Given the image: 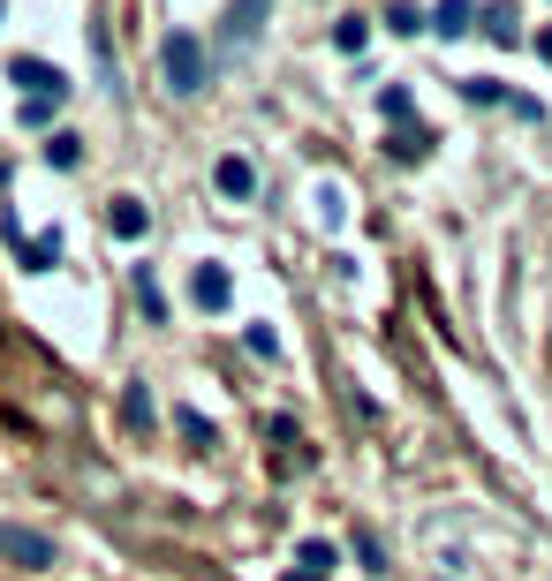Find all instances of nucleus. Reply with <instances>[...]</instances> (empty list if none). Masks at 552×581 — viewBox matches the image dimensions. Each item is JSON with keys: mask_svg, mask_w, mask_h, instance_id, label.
Masks as SVG:
<instances>
[{"mask_svg": "<svg viewBox=\"0 0 552 581\" xmlns=\"http://www.w3.org/2000/svg\"><path fill=\"white\" fill-rule=\"evenodd\" d=\"M334 46H341V53H364L371 46V15H341V23H334Z\"/></svg>", "mask_w": 552, "mask_h": 581, "instance_id": "obj_16", "label": "nucleus"}, {"mask_svg": "<svg viewBox=\"0 0 552 581\" xmlns=\"http://www.w3.org/2000/svg\"><path fill=\"white\" fill-rule=\"evenodd\" d=\"M189 302H197V310H227V302H235L227 265H197V273H189Z\"/></svg>", "mask_w": 552, "mask_h": 581, "instance_id": "obj_6", "label": "nucleus"}, {"mask_svg": "<svg viewBox=\"0 0 552 581\" xmlns=\"http://www.w3.org/2000/svg\"><path fill=\"white\" fill-rule=\"evenodd\" d=\"M349 544H356V559H364L371 574H386V552H378V536H371V529H356V536H349Z\"/></svg>", "mask_w": 552, "mask_h": 581, "instance_id": "obj_22", "label": "nucleus"}, {"mask_svg": "<svg viewBox=\"0 0 552 581\" xmlns=\"http://www.w3.org/2000/svg\"><path fill=\"white\" fill-rule=\"evenodd\" d=\"M175 431H183L189 445H212V424H204L197 408H175Z\"/></svg>", "mask_w": 552, "mask_h": 581, "instance_id": "obj_21", "label": "nucleus"}, {"mask_svg": "<svg viewBox=\"0 0 552 581\" xmlns=\"http://www.w3.org/2000/svg\"><path fill=\"white\" fill-rule=\"evenodd\" d=\"M378 114H386L393 129H409V122H416V99H409L401 84H386V91H378Z\"/></svg>", "mask_w": 552, "mask_h": 581, "instance_id": "obj_15", "label": "nucleus"}, {"mask_svg": "<svg viewBox=\"0 0 552 581\" xmlns=\"http://www.w3.org/2000/svg\"><path fill=\"white\" fill-rule=\"evenodd\" d=\"M160 68H167V91H175V99H197V91L212 84V61H204V38H197V30H167Z\"/></svg>", "mask_w": 552, "mask_h": 581, "instance_id": "obj_1", "label": "nucleus"}, {"mask_svg": "<svg viewBox=\"0 0 552 581\" xmlns=\"http://www.w3.org/2000/svg\"><path fill=\"white\" fill-rule=\"evenodd\" d=\"M212 181H219V197H235V204H242V197H258V166H250L242 151H227V159L212 166Z\"/></svg>", "mask_w": 552, "mask_h": 581, "instance_id": "obj_7", "label": "nucleus"}, {"mask_svg": "<svg viewBox=\"0 0 552 581\" xmlns=\"http://www.w3.org/2000/svg\"><path fill=\"white\" fill-rule=\"evenodd\" d=\"M296 567H303V574H334V567H341V552H334V544H326V536H311V544H303V552H296Z\"/></svg>", "mask_w": 552, "mask_h": 581, "instance_id": "obj_13", "label": "nucleus"}, {"mask_svg": "<svg viewBox=\"0 0 552 581\" xmlns=\"http://www.w3.org/2000/svg\"><path fill=\"white\" fill-rule=\"evenodd\" d=\"M15 257H23V273H53V265H61V235H38V242H23Z\"/></svg>", "mask_w": 552, "mask_h": 581, "instance_id": "obj_11", "label": "nucleus"}, {"mask_svg": "<svg viewBox=\"0 0 552 581\" xmlns=\"http://www.w3.org/2000/svg\"><path fill=\"white\" fill-rule=\"evenodd\" d=\"M106 227H114V235H122V242H137V235H145V227H152V212H145V204H137V197H114V212H106Z\"/></svg>", "mask_w": 552, "mask_h": 581, "instance_id": "obj_10", "label": "nucleus"}, {"mask_svg": "<svg viewBox=\"0 0 552 581\" xmlns=\"http://www.w3.org/2000/svg\"><path fill=\"white\" fill-rule=\"evenodd\" d=\"M8 84H15L23 99H68V76H61L53 61H38V53H15V61H8Z\"/></svg>", "mask_w": 552, "mask_h": 581, "instance_id": "obj_3", "label": "nucleus"}, {"mask_svg": "<svg viewBox=\"0 0 552 581\" xmlns=\"http://www.w3.org/2000/svg\"><path fill=\"white\" fill-rule=\"evenodd\" d=\"M386 151H393V159H401V166H416V159H424V151H431V137H424V129H416V122H409V129H393V137H386Z\"/></svg>", "mask_w": 552, "mask_h": 581, "instance_id": "obj_14", "label": "nucleus"}, {"mask_svg": "<svg viewBox=\"0 0 552 581\" xmlns=\"http://www.w3.org/2000/svg\"><path fill=\"white\" fill-rule=\"evenodd\" d=\"M152 416H160V408H152V386H129V393H122V424H129V431H152Z\"/></svg>", "mask_w": 552, "mask_h": 581, "instance_id": "obj_12", "label": "nucleus"}, {"mask_svg": "<svg viewBox=\"0 0 552 581\" xmlns=\"http://www.w3.org/2000/svg\"><path fill=\"white\" fill-rule=\"evenodd\" d=\"M538 61H545V68H552V30H538Z\"/></svg>", "mask_w": 552, "mask_h": 581, "instance_id": "obj_24", "label": "nucleus"}, {"mask_svg": "<svg viewBox=\"0 0 552 581\" xmlns=\"http://www.w3.org/2000/svg\"><path fill=\"white\" fill-rule=\"evenodd\" d=\"M242 340H250V355H265V363H273V355H280V332H273V325H250V332H242Z\"/></svg>", "mask_w": 552, "mask_h": 581, "instance_id": "obj_23", "label": "nucleus"}, {"mask_svg": "<svg viewBox=\"0 0 552 581\" xmlns=\"http://www.w3.org/2000/svg\"><path fill=\"white\" fill-rule=\"evenodd\" d=\"M0 559L23 567V574H46V567H53V536L23 529V521H0Z\"/></svg>", "mask_w": 552, "mask_h": 581, "instance_id": "obj_2", "label": "nucleus"}, {"mask_svg": "<svg viewBox=\"0 0 552 581\" xmlns=\"http://www.w3.org/2000/svg\"><path fill=\"white\" fill-rule=\"evenodd\" d=\"M424 30H439V38H462V30H477V0H439Z\"/></svg>", "mask_w": 552, "mask_h": 581, "instance_id": "obj_8", "label": "nucleus"}, {"mask_svg": "<svg viewBox=\"0 0 552 581\" xmlns=\"http://www.w3.org/2000/svg\"><path fill=\"white\" fill-rule=\"evenodd\" d=\"M265 15H273V0H227V15H219V46H227V53H242V46H258V30H265Z\"/></svg>", "mask_w": 552, "mask_h": 581, "instance_id": "obj_4", "label": "nucleus"}, {"mask_svg": "<svg viewBox=\"0 0 552 581\" xmlns=\"http://www.w3.org/2000/svg\"><path fill=\"white\" fill-rule=\"evenodd\" d=\"M378 23H386V30H393V38H416V30H424V15H416V8H409V0H393V8H386V15H378Z\"/></svg>", "mask_w": 552, "mask_h": 581, "instance_id": "obj_18", "label": "nucleus"}, {"mask_svg": "<svg viewBox=\"0 0 552 581\" xmlns=\"http://www.w3.org/2000/svg\"><path fill=\"white\" fill-rule=\"evenodd\" d=\"M137 302H145V317H152V325L167 317V294H160V280H152V265H137Z\"/></svg>", "mask_w": 552, "mask_h": 581, "instance_id": "obj_17", "label": "nucleus"}, {"mask_svg": "<svg viewBox=\"0 0 552 581\" xmlns=\"http://www.w3.org/2000/svg\"><path fill=\"white\" fill-rule=\"evenodd\" d=\"M53 114H61V99H23V106H15V122H23V129H46Z\"/></svg>", "mask_w": 552, "mask_h": 581, "instance_id": "obj_19", "label": "nucleus"}, {"mask_svg": "<svg viewBox=\"0 0 552 581\" xmlns=\"http://www.w3.org/2000/svg\"><path fill=\"white\" fill-rule=\"evenodd\" d=\"M462 99H469V106H500V99H507L523 122H538V114H545L538 99H523V91H507V84H492V76H462Z\"/></svg>", "mask_w": 552, "mask_h": 581, "instance_id": "obj_5", "label": "nucleus"}, {"mask_svg": "<svg viewBox=\"0 0 552 581\" xmlns=\"http://www.w3.org/2000/svg\"><path fill=\"white\" fill-rule=\"evenodd\" d=\"M477 30L492 38V46H523V23H515V8L500 0V8H477Z\"/></svg>", "mask_w": 552, "mask_h": 581, "instance_id": "obj_9", "label": "nucleus"}, {"mask_svg": "<svg viewBox=\"0 0 552 581\" xmlns=\"http://www.w3.org/2000/svg\"><path fill=\"white\" fill-rule=\"evenodd\" d=\"M46 159H53V166H84V137H68V129H61V137L46 144Z\"/></svg>", "mask_w": 552, "mask_h": 581, "instance_id": "obj_20", "label": "nucleus"}]
</instances>
